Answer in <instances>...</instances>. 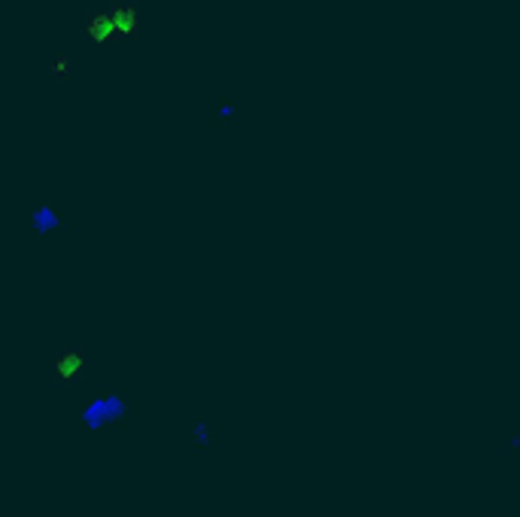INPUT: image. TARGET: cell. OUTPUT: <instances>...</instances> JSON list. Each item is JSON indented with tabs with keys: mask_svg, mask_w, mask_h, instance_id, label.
<instances>
[{
	"mask_svg": "<svg viewBox=\"0 0 520 517\" xmlns=\"http://www.w3.org/2000/svg\"><path fill=\"white\" fill-rule=\"evenodd\" d=\"M125 401H131L128 396H122V399H92L85 405V426H100V423H110V420H116V411H119V405H125Z\"/></svg>",
	"mask_w": 520,
	"mask_h": 517,
	"instance_id": "7a4b0ae2",
	"label": "cell"
},
{
	"mask_svg": "<svg viewBox=\"0 0 520 517\" xmlns=\"http://www.w3.org/2000/svg\"><path fill=\"white\" fill-rule=\"evenodd\" d=\"M496 454H499L502 459L508 456H520V429H514L508 439H502L499 444H496Z\"/></svg>",
	"mask_w": 520,
	"mask_h": 517,
	"instance_id": "3957f363",
	"label": "cell"
},
{
	"mask_svg": "<svg viewBox=\"0 0 520 517\" xmlns=\"http://www.w3.org/2000/svg\"><path fill=\"white\" fill-rule=\"evenodd\" d=\"M55 222H58V220H55L52 213H40V216H37V222H33V225H37L40 232H46V228H55Z\"/></svg>",
	"mask_w": 520,
	"mask_h": 517,
	"instance_id": "277c9868",
	"label": "cell"
},
{
	"mask_svg": "<svg viewBox=\"0 0 520 517\" xmlns=\"http://www.w3.org/2000/svg\"><path fill=\"white\" fill-rule=\"evenodd\" d=\"M219 444V432L210 423L207 414H195L192 417V439H189V454L192 456H204L207 451Z\"/></svg>",
	"mask_w": 520,
	"mask_h": 517,
	"instance_id": "6da1fadb",
	"label": "cell"
}]
</instances>
